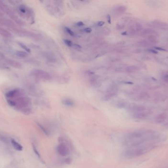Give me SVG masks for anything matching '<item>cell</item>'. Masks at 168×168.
I'll return each instance as SVG.
<instances>
[{"instance_id": "cell-12", "label": "cell", "mask_w": 168, "mask_h": 168, "mask_svg": "<svg viewBox=\"0 0 168 168\" xmlns=\"http://www.w3.org/2000/svg\"><path fill=\"white\" fill-rule=\"evenodd\" d=\"M115 106L116 107H117L118 108H123L127 107L128 105L126 102L123 101H118L116 102Z\"/></svg>"}, {"instance_id": "cell-26", "label": "cell", "mask_w": 168, "mask_h": 168, "mask_svg": "<svg viewBox=\"0 0 168 168\" xmlns=\"http://www.w3.org/2000/svg\"><path fill=\"white\" fill-rule=\"evenodd\" d=\"M155 49L158 50V51H167V50L162 48H160V47H158V46H156V47H154Z\"/></svg>"}, {"instance_id": "cell-21", "label": "cell", "mask_w": 168, "mask_h": 168, "mask_svg": "<svg viewBox=\"0 0 168 168\" xmlns=\"http://www.w3.org/2000/svg\"><path fill=\"white\" fill-rule=\"evenodd\" d=\"M63 41L64 44H66L67 46H69V47H72V46H73L74 43L70 40L68 39H63Z\"/></svg>"}, {"instance_id": "cell-11", "label": "cell", "mask_w": 168, "mask_h": 168, "mask_svg": "<svg viewBox=\"0 0 168 168\" xmlns=\"http://www.w3.org/2000/svg\"><path fill=\"white\" fill-rule=\"evenodd\" d=\"M62 103L63 105L67 107H73L74 105V101L70 99L65 98L62 100Z\"/></svg>"}, {"instance_id": "cell-27", "label": "cell", "mask_w": 168, "mask_h": 168, "mask_svg": "<svg viewBox=\"0 0 168 168\" xmlns=\"http://www.w3.org/2000/svg\"><path fill=\"white\" fill-rule=\"evenodd\" d=\"M105 24V22L104 21H99L97 23L96 25L98 27H102L103 26H104Z\"/></svg>"}, {"instance_id": "cell-4", "label": "cell", "mask_w": 168, "mask_h": 168, "mask_svg": "<svg viewBox=\"0 0 168 168\" xmlns=\"http://www.w3.org/2000/svg\"><path fill=\"white\" fill-rule=\"evenodd\" d=\"M22 93L23 91L20 90L19 89H14L7 92L6 94V96L8 99H12L20 95Z\"/></svg>"}, {"instance_id": "cell-9", "label": "cell", "mask_w": 168, "mask_h": 168, "mask_svg": "<svg viewBox=\"0 0 168 168\" xmlns=\"http://www.w3.org/2000/svg\"><path fill=\"white\" fill-rule=\"evenodd\" d=\"M139 70V68L134 65H132V66H127L125 68V72L128 73H132L135 72Z\"/></svg>"}, {"instance_id": "cell-15", "label": "cell", "mask_w": 168, "mask_h": 168, "mask_svg": "<svg viewBox=\"0 0 168 168\" xmlns=\"http://www.w3.org/2000/svg\"><path fill=\"white\" fill-rule=\"evenodd\" d=\"M0 34L5 37V38H11L12 36V35L10 32L5 29L2 28L0 29Z\"/></svg>"}, {"instance_id": "cell-34", "label": "cell", "mask_w": 168, "mask_h": 168, "mask_svg": "<svg viewBox=\"0 0 168 168\" xmlns=\"http://www.w3.org/2000/svg\"><path fill=\"white\" fill-rule=\"evenodd\" d=\"M4 58H5L4 55L0 52V60H2V59H4Z\"/></svg>"}, {"instance_id": "cell-3", "label": "cell", "mask_w": 168, "mask_h": 168, "mask_svg": "<svg viewBox=\"0 0 168 168\" xmlns=\"http://www.w3.org/2000/svg\"><path fill=\"white\" fill-rule=\"evenodd\" d=\"M118 89L115 86H112L109 87L103 96L102 99L104 101H109L114 98L118 94Z\"/></svg>"}, {"instance_id": "cell-7", "label": "cell", "mask_w": 168, "mask_h": 168, "mask_svg": "<svg viewBox=\"0 0 168 168\" xmlns=\"http://www.w3.org/2000/svg\"><path fill=\"white\" fill-rule=\"evenodd\" d=\"M6 62L9 65H11V66L14 68L20 69L22 67V65L19 62H18L16 61H14L11 59H8L7 60Z\"/></svg>"}, {"instance_id": "cell-32", "label": "cell", "mask_w": 168, "mask_h": 168, "mask_svg": "<svg viewBox=\"0 0 168 168\" xmlns=\"http://www.w3.org/2000/svg\"><path fill=\"white\" fill-rule=\"evenodd\" d=\"M147 51H148L149 52H150L151 53H154V54H157L158 53V52L154 50V49H149L147 50Z\"/></svg>"}, {"instance_id": "cell-5", "label": "cell", "mask_w": 168, "mask_h": 168, "mask_svg": "<svg viewBox=\"0 0 168 168\" xmlns=\"http://www.w3.org/2000/svg\"><path fill=\"white\" fill-rule=\"evenodd\" d=\"M15 106L18 104V105L21 106V107H26L29 105L31 102V100L30 98L28 97H20L18 98L16 100V102H15Z\"/></svg>"}, {"instance_id": "cell-8", "label": "cell", "mask_w": 168, "mask_h": 168, "mask_svg": "<svg viewBox=\"0 0 168 168\" xmlns=\"http://www.w3.org/2000/svg\"><path fill=\"white\" fill-rule=\"evenodd\" d=\"M127 10L126 7L123 6H119L115 7L114 12L116 14H122L126 12Z\"/></svg>"}, {"instance_id": "cell-16", "label": "cell", "mask_w": 168, "mask_h": 168, "mask_svg": "<svg viewBox=\"0 0 168 168\" xmlns=\"http://www.w3.org/2000/svg\"><path fill=\"white\" fill-rule=\"evenodd\" d=\"M15 55L17 57L20 58H25L28 56V54L26 52L23 51H16L15 52Z\"/></svg>"}, {"instance_id": "cell-33", "label": "cell", "mask_w": 168, "mask_h": 168, "mask_svg": "<svg viewBox=\"0 0 168 168\" xmlns=\"http://www.w3.org/2000/svg\"><path fill=\"white\" fill-rule=\"evenodd\" d=\"M73 46H74L75 48H81L82 47L81 46H80V45H79L78 44H76V43H74L73 44Z\"/></svg>"}, {"instance_id": "cell-22", "label": "cell", "mask_w": 168, "mask_h": 168, "mask_svg": "<svg viewBox=\"0 0 168 168\" xmlns=\"http://www.w3.org/2000/svg\"><path fill=\"white\" fill-rule=\"evenodd\" d=\"M125 24L123 23H118L117 25V29L118 30H122L125 28Z\"/></svg>"}, {"instance_id": "cell-30", "label": "cell", "mask_w": 168, "mask_h": 168, "mask_svg": "<svg viewBox=\"0 0 168 168\" xmlns=\"http://www.w3.org/2000/svg\"><path fill=\"white\" fill-rule=\"evenodd\" d=\"M106 19H107V22L110 24H111V16L109 15V14H108L106 16Z\"/></svg>"}, {"instance_id": "cell-6", "label": "cell", "mask_w": 168, "mask_h": 168, "mask_svg": "<svg viewBox=\"0 0 168 168\" xmlns=\"http://www.w3.org/2000/svg\"><path fill=\"white\" fill-rule=\"evenodd\" d=\"M152 25L156 27L159 28L163 29V30H168V25L163 22H160L159 21H154L152 22Z\"/></svg>"}, {"instance_id": "cell-31", "label": "cell", "mask_w": 168, "mask_h": 168, "mask_svg": "<svg viewBox=\"0 0 168 168\" xmlns=\"http://www.w3.org/2000/svg\"><path fill=\"white\" fill-rule=\"evenodd\" d=\"M76 25L78 27H82V26H83L85 25V24H84L82 21H79L76 23Z\"/></svg>"}, {"instance_id": "cell-18", "label": "cell", "mask_w": 168, "mask_h": 168, "mask_svg": "<svg viewBox=\"0 0 168 168\" xmlns=\"http://www.w3.org/2000/svg\"><path fill=\"white\" fill-rule=\"evenodd\" d=\"M149 97V94L146 92H142L139 95V98L140 100H144L147 98Z\"/></svg>"}, {"instance_id": "cell-24", "label": "cell", "mask_w": 168, "mask_h": 168, "mask_svg": "<svg viewBox=\"0 0 168 168\" xmlns=\"http://www.w3.org/2000/svg\"><path fill=\"white\" fill-rule=\"evenodd\" d=\"M102 32L103 34L105 35H108L109 34H110L111 31L109 28H108L105 27V28H104L102 29Z\"/></svg>"}, {"instance_id": "cell-2", "label": "cell", "mask_w": 168, "mask_h": 168, "mask_svg": "<svg viewBox=\"0 0 168 168\" xmlns=\"http://www.w3.org/2000/svg\"><path fill=\"white\" fill-rule=\"evenodd\" d=\"M59 142L60 143L57 147V151L58 153L62 157L68 155L70 153V151L68 145L64 143V140H62L61 138Z\"/></svg>"}, {"instance_id": "cell-13", "label": "cell", "mask_w": 168, "mask_h": 168, "mask_svg": "<svg viewBox=\"0 0 168 168\" xmlns=\"http://www.w3.org/2000/svg\"><path fill=\"white\" fill-rule=\"evenodd\" d=\"M147 41L151 44H156L158 42L157 37L154 35H151L148 36Z\"/></svg>"}, {"instance_id": "cell-35", "label": "cell", "mask_w": 168, "mask_h": 168, "mask_svg": "<svg viewBox=\"0 0 168 168\" xmlns=\"http://www.w3.org/2000/svg\"><path fill=\"white\" fill-rule=\"evenodd\" d=\"M164 78H167V79H168V74H166V75L164 76Z\"/></svg>"}, {"instance_id": "cell-1", "label": "cell", "mask_w": 168, "mask_h": 168, "mask_svg": "<svg viewBox=\"0 0 168 168\" xmlns=\"http://www.w3.org/2000/svg\"><path fill=\"white\" fill-rule=\"evenodd\" d=\"M32 76L45 80H49L52 79V76L48 72L39 69H34L31 72Z\"/></svg>"}, {"instance_id": "cell-17", "label": "cell", "mask_w": 168, "mask_h": 168, "mask_svg": "<svg viewBox=\"0 0 168 168\" xmlns=\"http://www.w3.org/2000/svg\"><path fill=\"white\" fill-rule=\"evenodd\" d=\"M138 44L140 47H143V48H146L149 46V45H151V44L149 43L147 41H140L138 43Z\"/></svg>"}, {"instance_id": "cell-14", "label": "cell", "mask_w": 168, "mask_h": 168, "mask_svg": "<svg viewBox=\"0 0 168 168\" xmlns=\"http://www.w3.org/2000/svg\"><path fill=\"white\" fill-rule=\"evenodd\" d=\"M155 33V31L150 28H147L145 29L144 30H142L141 33V35L142 36H145L147 35H153V34Z\"/></svg>"}, {"instance_id": "cell-23", "label": "cell", "mask_w": 168, "mask_h": 168, "mask_svg": "<svg viewBox=\"0 0 168 168\" xmlns=\"http://www.w3.org/2000/svg\"><path fill=\"white\" fill-rule=\"evenodd\" d=\"M19 45L23 49H24L27 52H31L30 49L28 47H27V46H26L25 44L20 42V43H19Z\"/></svg>"}, {"instance_id": "cell-28", "label": "cell", "mask_w": 168, "mask_h": 168, "mask_svg": "<svg viewBox=\"0 0 168 168\" xmlns=\"http://www.w3.org/2000/svg\"><path fill=\"white\" fill-rule=\"evenodd\" d=\"M33 149H34V153L36 154V155L37 156H38L39 158H40V154H39V152H38V151H37V150L36 149V147H35L34 145L33 146Z\"/></svg>"}, {"instance_id": "cell-25", "label": "cell", "mask_w": 168, "mask_h": 168, "mask_svg": "<svg viewBox=\"0 0 168 168\" xmlns=\"http://www.w3.org/2000/svg\"><path fill=\"white\" fill-rule=\"evenodd\" d=\"M83 31L84 32H85L86 33H90L92 32V29L90 27H87L85 29H84Z\"/></svg>"}, {"instance_id": "cell-19", "label": "cell", "mask_w": 168, "mask_h": 168, "mask_svg": "<svg viewBox=\"0 0 168 168\" xmlns=\"http://www.w3.org/2000/svg\"><path fill=\"white\" fill-rule=\"evenodd\" d=\"M64 30L67 33L68 35H69L70 36H75V34L74 33L73 31H72L70 28H69L68 27H64Z\"/></svg>"}, {"instance_id": "cell-20", "label": "cell", "mask_w": 168, "mask_h": 168, "mask_svg": "<svg viewBox=\"0 0 168 168\" xmlns=\"http://www.w3.org/2000/svg\"><path fill=\"white\" fill-rule=\"evenodd\" d=\"M37 125L39 126V128L42 130V131L47 136L49 135V132H48L47 130L44 127H43L42 125H41L39 123H36Z\"/></svg>"}, {"instance_id": "cell-10", "label": "cell", "mask_w": 168, "mask_h": 168, "mask_svg": "<svg viewBox=\"0 0 168 168\" xmlns=\"http://www.w3.org/2000/svg\"><path fill=\"white\" fill-rule=\"evenodd\" d=\"M11 142L13 148L15 150L17 151H22L23 150V146L20 144L15 141L14 139H11Z\"/></svg>"}, {"instance_id": "cell-29", "label": "cell", "mask_w": 168, "mask_h": 168, "mask_svg": "<svg viewBox=\"0 0 168 168\" xmlns=\"http://www.w3.org/2000/svg\"><path fill=\"white\" fill-rule=\"evenodd\" d=\"M20 11L21 12L23 13H25L26 12V9L23 6H21L20 7Z\"/></svg>"}]
</instances>
